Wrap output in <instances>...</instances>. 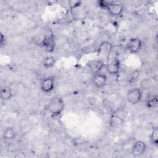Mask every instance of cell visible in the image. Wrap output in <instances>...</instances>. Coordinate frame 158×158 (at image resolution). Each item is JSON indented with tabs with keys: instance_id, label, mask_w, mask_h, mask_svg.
<instances>
[{
	"instance_id": "obj_8",
	"label": "cell",
	"mask_w": 158,
	"mask_h": 158,
	"mask_svg": "<svg viewBox=\"0 0 158 158\" xmlns=\"http://www.w3.org/2000/svg\"><path fill=\"white\" fill-rule=\"evenodd\" d=\"M55 78L54 77H48L43 78L40 84L41 90L44 93L51 92L54 87Z\"/></svg>"
},
{
	"instance_id": "obj_6",
	"label": "cell",
	"mask_w": 158,
	"mask_h": 158,
	"mask_svg": "<svg viewBox=\"0 0 158 158\" xmlns=\"http://www.w3.org/2000/svg\"><path fill=\"white\" fill-rule=\"evenodd\" d=\"M127 47L130 53L136 54L141 51L143 47V42L138 38H132L129 40Z\"/></svg>"
},
{
	"instance_id": "obj_19",
	"label": "cell",
	"mask_w": 158,
	"mask_h": 158,
	"mask_svg": "<svg viewBox=\"0 0 158 158\" xmlns=\"http://www.w3.org/2000/svg\"><path fill=\"white\" fill-rule=\"evenodd\" d=\"M138 77H139V72L136 70L130 73V76L128 77V80L130 83H135L137 80Z\"/></svg>"
},
{
	"instance_id": "obj_17",
	"label": "cell",
	"mask_w": 158,
	"mask_h": 158,
	"mask_svg": "<svg viewBox=\"0 0 158 158\" xmlns=\"http://www.w3.org/2000/svg\"><path fill=\"white\" fill-rule=\"evenodd\" d=\"M152 83L150 78H144L140 82L139 88L141 89H144V90L148 89L152 86Z\"/></svg>"
},
{
	"instance_id": "obj_18",
	"label": "cell",
	"mask_w": 158,
	"mask_h": 158,
	"mask_svg": "<svg viewBox=\"0 0 158 158\" xmlns=\"http://www.w3.org/2000/svg\"><path fill=\"white\" fill-rule=\"evenodd\" d=\"M150 141L154 145L158 144V130L157 128H154L150 136Z\"/></svg>"
},
{
	"instance_id": "obj_7",
	"label": "cell",
	"mask_w": 158,
	"mask_h": 158,
	"mask_svg": "<svg viewBox=\"0 0 158 158\" xmlns=\"http://www.w3.org/2000/svg\"><path fill=\"white\" fill-rule=\"evenodd\" d=\"M106 69L110 74H118L120 69V60L117 57H114L111 59H109L106 65Z\"/></svg>"
},
{
	"instance_id": "obj_1",
	"label": "cell",
	"mask_w": 158,
	"mask_h": 158,
	"mask_svg": "<svg viewBox=\"0 0 158 158\" xmlns=\"http://www.w3.org/2000/svg\"><path fill=\"white\" fill-rule=\"evenodd\" d=\"M65 108L63 99L59 96H54L51 99L47 105L48 110L53 117L60 115Z\"/></svg>"
},
{
	"instance_id": "obj_3",
	"label": "cell",
	"mask_w": 158,
	"mask_h": 158,
	"mask_svg": "<svg viewBox=\"0 0 158 158\" xmlns=\"http://www.w3.org/2000/svg\"><path fill=\"white\" fill-rule=\"evenodd\" d=\"M112 50V44L107 41L102 42L98 49V56L104 62L107 61Z\"/></svg>"
},
{
	"instance_id": "obj_2",
	"label": "cell",
	"mask_w": 158,
	"mask_h": 158,
	"mask_svg": "<svg viewBox=\"0 0 158 158\" xmlns=\"http://www.w3.org/2000/svg\"><path fill=\"white\" fill-rule=\"evenodd\" d=\"M55 40L52 32L49 30L43 37L40 46L48 52H52L55 49Z\"/></svg>"
},
{
	"instance_id": "obj_5",
	"label": "cell",
	"mask_w": 158,
	"mask_h": 158,
	"mask_svg": "<svg viewBox=\"0 0 158 158\" xmlns=\"http://www.w3.org/2000/svg\"><path fill=\"white\" fill-rule=\"evenodd\" d=\"M142 97V91L139 88H135L128 91L127 98L128 101L131 104L138 103Z\"/></svg>"
},
{
	"instance_id": "obj_11",
	"label": "cell",
	"mask_w": 158,
	"mask_h": 158,
	"mask_svg": "<svg viewBox=\"0 0 158 158\" xmlns=\"http://www.w3.org/2000/svg\"><path fill=\"white\" fill-rule=\"evenodd\" d=\"M88 65L89 69L92 72V73L95 74L99 73L101 70V69L104 67V62L100 59H95L90 61L88 63Z\"/></svg>"
},
{
	"instance_id": "obj_10",
	"label": "cell",
	"mask_w": 158,
	"mask_h": 158,
	"mask_svg": "<svg viewBox=\"0 0 158 158\" xmlns=\"http://www.w3.org/2000/svg\"><path fill=\"white\" fill-rule=\"evenodd\" d=\"M107 77L105 74L100 72L93 74L92 81L94 85L98 88H101L104 87L107 83Z\"/></svg>"
},
{
	"instance_id": "obj_12",
	"label": "cell",
	"mask_w": 158,
	"mask_h": 158,
	"mask_svg": "<svg viewBox=\"0 0 158 158\" xmlns=\"http://www.w3.org/2000/svg\"><path fill=\"white\" fill-rule=\"evenodd\" d=\"M146 105L148 108L154 109L158 106V96L156 94H149L146 100Z\"/></svg>"
},
{
	"instance_id": "obj_20",
	"label": "cell",
	"mask_w": 158,
	"mask_h": 158,
	"mask_svg": "<svg viewBox=\"0 0 158 158\" xmlns=\"http://www.w3.org/2000/svg\"><path fill=\"white\" fill-rule=\"evenodd\" d=\"M81 1H69V6L71 9H75L81 5Z\"/></svg>"
},
{
	"instance_id": "obj_15",
	"label": "cell",
	"mask_w": 158,
	"mask_h": 158,
	"mask_svg": "<svg viewBox=\"0 0 158 158\" xmlns=\"http://www.w3.org/2000/svg\"><path fill=\"white\" fill-rule=\"evenodd\" d=\"M16 136V131L13 127H9L6 128L2 135V137L6 140H10L14 139Z\"/></svg>"
},
{
	"instance_id": "obj_13",
	"label": "cell",
	"mask_w": 158,
	"mask_h": 158,
	"mask_svg": "<svg viewBox=\"0 0 158 158\" xmlns=\"http://www.w3.org/2000/svg\"><path fill=\"white\" fill-rule=\"evenodd\" d=\"M123 117L118 115L115 113L112 114L110 118V125L113 128L120 127L123 125Z\"/></svg>"
},
{
	"instance_id": "obj_4",
	"label": "cell",
	"mask_w": 158,
	"mask_h": 158,
	"mask_svg": "<svg viewBox=\"0 0 158 158\" xmlns=\"http://www.w3.org/2000/svg\"><path fill=\"white\" fill-rule=\"evenodd\" d=\"M105 9L107 10L110 15L115 17L120 16L123 11V7L122 4L112 1H107Z\"/></svg>"
},
{
	"instance_id": "obj_16",
	"label": "cell",
	"mask_w": 158,
	"mask_h": 158,
	"mask_svg": "<svg viewBox=\"0 0 158 158\" xmlns=\"http://www.w3.org/2000/svg\"><path fill=\"white\" fill-rule=\"evenodd\" d=\"M56 63V59L52 56H49L44 59L43 61V65L46 68H50L54 65Z\"/></svg>"
},
{
	"instance_id": "obj_14",
	"label": "cell",
	"mask_w": 158,
	"mask_h": 158,
	"mask_svg": "<svg viewBox=\"0 0 158 158\" xmlns=\"http://www.w3.org/2000/svg\"><path fill=\"white\" fill-rule=\"evenodd\" d=\"M13 93L10 87L4 86L1 89V98L4 100L10 99L12 97Z\"/></svg>"
},
{
	"instance_id": "obj_9",
	"label": "cell",
	"mask_w": 158,
	"mask_h": 158,
	"mask_svg": "<svg viewBox=\"0 0 158 158\" xmlns=\"http://www.w3.org/2000/svg\"><path fill=\"white\" fill-rule=\"evenodd\" d=\"M146 149V145L144 141L141 140L136 141L131 148V154L134 156H139L145 152Z\"/></svg>"
},
{
	"instance_id": "obj_21",
	"label": "cell",
	"mask_w": 158,
	"mask_h": 158,
	"mask_svg": "<svg viewBox=\"0 0 158 158\" xmlns=\"http://www.w3.org/2000/svg\"><path fill=\"white\" fill-rule=\"evenodd\" d=\"M6 43V38L5 36L3 35V34H1V38H0V44L1 46L2 47L4 45H5Z\"/></svg>"
}]
</instances>
